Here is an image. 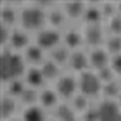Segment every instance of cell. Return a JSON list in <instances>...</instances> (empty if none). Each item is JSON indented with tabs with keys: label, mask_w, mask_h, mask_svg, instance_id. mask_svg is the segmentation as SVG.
Masks as SVG:
<instances>
[{
	"label": "cell",
	"mask_w": 121,
	"mask_h": 121,
	"mask_svg": "<svg viewBox=\"0 0 121 121\" xmlns=\"http://www.w3.org/2000/svg\"><path fill=\"white\" fill-rule=\"evenodd\" d=\"M25 73V60L21 54L15 53L10 48H3L2 51V79L4 83L21 79Z\"/></svg>",
	"instance_id": "cell-1"
},
{
	"label": "cell",
	"mask_w": 121,
	"mask_h": 121,
	"mask_svg": "<svg viewBox=\"0 0 121 121\" xmlns=\"http://www.w3.org/2000/svg\"><path fill=\"white\" fill-rule=\"evenodd\" d=\"M19 21L25 31H38L39 32L44 29V25L47 22V12L37 3L29 4L21 10Z\"/></svg>",
	"instance_id": "cell-2"
},
{
	"label": "cell",
	"mask_w": 121,
	"mask_h": 121,
	"mask_svg": "<svg viewBox=\"0 0 121 121\" xmlns=\"http://www.w3.org/2000/svg\"><path fill=\"white\" fill-rule=\"evenodd\" d=\"M77 85H79V92L83 93L85 96L92 98L96 96L102 92V82L98 77L96 73L86 70L83 73H80L79 79H77Z\"/></svg>",
	"instance_id": "cell-3"
},
{
	"label": "cell",
	"mask_w": 121,
	"mask_h": 121,
	"mask_svg": "<svg viewBox=\"0 0 121 121\" xmlns=\"http://www.w3.org/2000/svg\"><path fill=\"white\" fill-rule=\"evenodd\" d=\"M60 41H61V35L54 28H44L37 35V45L42 50H54L60 45Z\"/></svg>",
	"instance_id": "cell-4"
},
{
	"label": "cell",
	"mask_w": 121,
	"mask_h": 121,
	"mask_svg": "<svg viewBox=\"0 0 121 121\" xmlns=\"http://www.w3.org/2000/svg\"><path fill=\"white\" fill-rule=\"evenodd\" d=\"M79 89L77 85V79L72 74H64L57 80L56 85V92L58 93V96H61L64 99H70L76 95V91Z\"/></svg>",
	"instance_id": "cell-5"
},
{
	"label": "cell",
	"mask_w": 121,
	"mask_h": 121,
	"mask_svg": "<svg viewBox=\"0 0 121 121\" xmlns=\"http://www.w3.org/2000/svg\"><path fill=\"white\" fill-rule=\"evenodd\" d=\"M99 121H121V108L117 101L104 99L99 105Z\"/></svg>",
	"instance_id": "cell-6"
},
{
	"label": "cell",
	"mask_w": 121,
	"mask_h": 121,
	"mask_svg": "<svg viewBox=\"0 0 121 121\" xmlns=\"http://www.w3.org/2000/svg\"><path fill=\"white\" fill-rule=\"evenodd\" d=\"M83 39L88 45L93 48H99L105 42V35H104V28L102 25H88L83 34Z\"/></svg>",
	"instance_id": "cell-7"
},
{
	"label": "cell",
	"mask_w": 121,
	"mask_h": 121,
	"mask_svg": "<svg viewBox=\"0 0 121 121\" xmlns=\"http://www.w3.org/2000/svg\"><path fill=\"white\" fill-rule=\"evenodd\" d=\"M88 57H89V67L95 69L96 72L108 67L111 63V57L108 54V51L104 48H93L88 54Z\"/></svg>",
	"instance_id": "cell-8"
},
{
	"label": "cell",
	"mask_w": 121,
	"mask_h": 121,
	"mask_svg": "<svg viewBox=\"0 0 121 121\" xmlns=\"http://www.w3.org/2000/svg\"><path fill=\"white\" fill-rule=\"evenodd\" d=\"M67 64L70 66L72 70L83 73V72L88 70V67H89V57H88V54H85L83 51L76 50V51H72Z\"/></svg>",
	"instance_id": "cell-9"
},
{
	"label": "cell",
	"mask_w": 121,
	"mask_h": 121,
	"mask_svg": "<svg viewBox=\"0 0 121 121\" xmlns=\"http://www.w3.org/2000/svg\"><path fill=\"white\" fill-rule=\"evenodd\" d=\"M10 50H26L29 47V37L26 31L23 29H13L12 35H10V41H9Z\"/></svg>",
	"instance_id": "cell-10"
},
{
	"label": "cell",
	"mask_w": 121,
	"mask_h": 121,
	"mask_svg": "<svg viewBox=\"0 0 121 121\" xmlns=\"http://www.w3.org/2000/svg\"><path fill=\"white\" fill-rule=\"evenodd\" d=\"M44 82H45V77L41 72V67H31L26 70V73H25V83H26L29 88L38 89L44 85Z\"/></svg>",
	"instance_id": "cell-11"
},
{
	"label": "cell",
	"mask_w": 121,
	"mask_h": 121,
	"mask_svg": "<svg viewBox=\"0 0 121 121\" xmlns=\"http://www.w3.org/2000/svg\"><path fill=\"white\" fill-rule=\"evenodd\" d=\"M25 60L28 63L34 64V67H37L38 64H42L45 61L44 60V50L41 47L35 45H29L26 50H25Z\"/></svg>",
	"instance_id": "cell-12"
},
{
	"label": "cell",
	"mask_w": 121,
	"mask_h": 121,
	"mask_svg": "<svg viewBox=\"0 0 121 121\" xmlns=\"http://www.w3.org/2000/svg\"><path fill=\"white\" fill-rule=\"evenodd\" d=\"M41 72L44 74L45 80H58L61 74H60V66L53 61V60H45L41 64Z\"/></svg>",
	"instance_id": "cell-13"
},
{
	"label": "cell",
	"mask_w": 121,
	"mask_h": 121,
	"mask_svg": "<svg viewBox=\"0 0 121 121\" xmlns=\"http://www.w3.org/2000/svg\"><path fill=\"white\" fill-rule=\"evenodd\" d=\"M83 19L88 25H98L104 19L102 12H101V6L98 4H88L86 10L83 13Z\"/></svg>",
	"instance_id": "cell-14"
},
{
	"label": "cell",
	"mask_w": 121,
	"mask_h": 121,
	"mask_svg": "<svg viewBox=\"0 0 121 121\" xmlns=\"http://www.w3.org/2000/svg\"><path fill=\"white\" fill-rule=\"evenodd\" d=\"M86 6L82 2H70V3H66L63 10L66 13L67 18H72V19H77V18H83V13L86 10Z\"/></svg>",
	"instance_id": "cell-15"
},
{
	"label": "cell",
	"mask_w": 121,
	"mask_h": 121,
	"mask_svg": "<svg viewBox=\"0 0 121 121\" xmlns=\"http://www.w3.org/2000/svg\"><path fill=\"white\" fill-rule=\"evenodd\" d=\"M64 45L69 48V50H73L76 51L77 48H79L82 45V42L85 41L83 39V35L79 32V31H74V29H70V31H67L64 34Z\"/></svg>",
	"instance_id": "cell-16"
},
{
	"label": "cell",
	"mask_w": 121,
	"mask_h": 121,
	"mask_svg": "<svg viewBox=\"0 0 121 121\" xmlns=\"http://www.w3.org/2000/svg\"><path fill=\"white\" fill-rule=\"evenodd\" d=\"M56 120L57 121H76V111L72 108V105L67 104H60L56 107Z\"/></svg>",
	"instance_id": "cell-17"
},
{
	"label": "cell",
	"mask_w": 121,
	"mask_h": 121,
	"mask_svg": "<svg viewBox=\"0 0 121 121\" xmlns=\"http://www.w3.org/2000/svg\"><path fill=\"white\" fill-rule=\"evenodd\" d=\"M15 111H16V101H15V98L9 96L7 93L3 95V98H2V118H3V121L12 120Z\"/></svg>",
	"instance_id": "cell-18"
},
{
	"label": "cell",
	"mask_w": 121,
	"mask_h": 121,
	"mask_svg": "<svg viewBox=\"0 0 121 121\" xmlns=\"http://www.w3.org/2000/svg\"><path fill=\"white\" fill-rule=\"evenodd\" d=\"M58 102V93L53 89H44L42 92H39V104L44 108H53L57 107Z\"/></svg>",
	"instance_id": "cell-19"
},
{
	"label": "cell",
	"mask_w": 121,
	"mask_h": 121,
	"mask_svg": "<svg viewBox=\"0 0 121 121\" xmlns=\"http://www.w3.org/2000/svg\"><path fill=\"white\" fill-rule=\"evenodd\" d=\"M18 21V12L12 4H2V25H6V26H10Z\"/></svg>",
	"instance_id": "cell-20"
},
{
	"label": "cell",
	"mask_w": 121,
	"mask_h": 121,
	"mask_svg": "<svg viewBox=\"0 0 121 121\" xmlns=\"http://www.w3.org/2000/svg\"><path fill=\"white\" fill-rule=\"evenodd\" d=\"M70 50H69L66 45H58L54 50H51V60L56 61L58 66L69 63V58H70Z\"/></svg>",
	"instance_id": "cell-21"
},
{
	"label": "cell",
	"mask_w": 121,
	"mask_h": 121,
	"mask_svg": "<svg viewBox=\"0 0 121 121\" xmlns=\"http://www.w3.org/2000/svg\"><path fill=\"white\" fill-rule=\"evenodd\" d=\"M23 121H45V114H44V109L38 105H34V107H28L23 112Z\"/></svg>",
	"instance_id": "cell-22"
},
{
	"label": "cell",
	"mask_w": 121,
	"mask_h": 121,
	"mask_svg": "<svg viewBox=\"0 0 121 121\" xmlns=\"http://www.w3.org/2000/svg\"><path fill=\"white\" fill-rule=\"evenodd\" d=\"M101 93L104 95V98H105V99L117 101L118 95L121 93V88H120V85L115 80H112V82H108V83H104L102 85V92Z\"/></svg>",
	"instance_id": "cell-23"
},
{
	"label": "cell",
	"mask_w": 121,
	"mask_h": 121,
	"mask_svg": "<svg viewBox=\"0 0 121 121\" xmlns=\"http://www.w3.org/2000/svg\"><path fill=\"white\" fill-rule=\"evenodd\" d=\"M66 18L67 16H66L63 9H51L47 13V21L50 22V25L54 29L58 28V26H61V25L64 23V21H66Z\"/></svg>",
	"instance_id": "cell-24"
},
{
	"label": "cell",
	"mask_w": 121,
	"mask_h": 121,
	"mask_svg": "<svg viewBox=\"0 0 121 121\" xmlns=\"http://www.w3.org/2000/svg\"><path fill=\"white\" fill-rule=\"evenodd\" d=\"M7 95L12 98H21L22 93L25 92V89L28 88L25 82H22L21 79H15V80H10L7 82Z\"/></svg>",
	"instance_id": "cell-25"
},
{
	"label": "cell",
	"mask_w": 121,
	"mask_h": 121,
	"mask_svg": "<svg viewBox=\"0 0 121 121\" xmlns=\"http://www.w3.org/2000/svg\"><path fill=\"white\" fill-rule=\"evenodd\" d=\"M72 108L76 112H82V114H83L88 108H91V105H89V98L85 96L83 93H76L74 96L72 98Z\"/></svg>",
	"instance_id": "cell-26"
},
{
	"label": "cell",
	"mask_w": 121,
	"mask_h": 121,
	"mask_svg": "<svg viewBox=\"0 0 121 121\" xmlns=\"http://www.w3.org/2000/svg\"><path fill=\"white\" fill-rule=\"evenodd\" d=\"M19 99H21V102L25 104L26 107H34V105H35V104L39 101V93H38L37 89L29 88V86H28Z\"/></svg>",
	"instance_id": "cell-27"
},
{
	"label": "cell",
	"mask_w": 121,
	"mask_h": 121,
	"mask_svg": "<svg viewBox=\"0 0 121 121\" xmlns=\"http://www.w3.org/2000/svg\"><path fill=\"white\" fill-rule=\"evenodd\" d=\"M105 45L108 54H121V35H111L109 38L105 39Z\"/></svg>",
	"instance_id": "cell-28"
},
{
	"label": "cell",
	"mask_w": 121,
	"mask_h": 121,
	"mask_svg": "<svg viewBox=\"0 0 121 121\" xmlns=\"http://www.w3.org/2000/svg\"><path fill=\"white\" fill-rule=\"evenodd\" d=\"M108 29L112 35H121V16L115 15L111 19H108Z\"/></svg>",
	"instance_id": "cell-29"
},
{
	"label": "cell",
	"mask_w": 121,
	"mask_h": 121,
	"mask_svg": "<svg viewBox=\"0 0 121 121\" xmlns=\"http://www.w3.org/2000/svg\"><path fill=\"white\" fill-rule=\"evenodd\" d=\"M96 74L101 79L102 85L104 83H108V82H112V80H114V77H115V73L112 72V69L109 66L105 67V69H102V70H99V72H96Z\"/></svg>",
	"instance_id": "cell-30"
},
{
	"label": "cell",
	"mask_w": 121,
	"mask_h": 121,
	"mask_svg": "<svg viewBox=\"0 0 121 121\" xmlns=\"http://www.w3.org/2000/svg\"><path fill=\"white\" fill-rule=\"evenodd\" d=\"M99 6H101V12H102L104 18L111 19L112 16L117 15V4H114V3H104V4H99Z\"/></svg>",
	"instance_id": "cell-31"
},
{
	"label": "cell",
	"mask_w": 121,
	"mask_h": 121,
	"mask_svg": "<svg viewBox=\"0 0 121 121\" xmlns=\"http://www.w3.org/2000/svg\"><path fill=\"white\" fill-rule=\"evenodd\" d=\"M82 121H99L98 107H91L82 114Z\"/></svg>",
	"instance_id": "cell-32"
},
{
	"label": "cell",
	"mask_w": 121,
	"mask_h": 121,
	"mask_svg": "<svg viewBox=\"0 0 121 121\" xmlns=\"http://www.w3.org/2000/svg\"><path fill=\"white\" fill-rule=\"evenodd\" d=\"M109 67L112 69V72H114L115 74H121V54L112 56L111 63H109Z\"/></svg>",
	"instance_id": "cell-33"
},
{
	"label": "cell",
	"mask_w": 121,
	"mask_h": 121,
	"mask_svg": "<svg viewBox=\"0 0 121 121\" xmlns=\"http://www.w3.org/2000/svg\"><path fill=\"white\" fill-rule=\"evenodd\" d=\"M117 15H118V16H121V3H118V4H117Z\"/></svg>",
	"instance_id": "cell-34"
},
{
	"label": "cell",
	"mask_w": 121,
	"mask_h": 121,
	"mask_svg": "<svg viewBox=\"0 0 121 121\" xmlns=\"http://www.w3.org/2000/svg\"><path fill=\"white\" fill-rule=\"evenodd\" d=\"M117 104L120 105V108H121V93L118 95V98H117Z\"/></svg>",
	"instance_id": "cell-35"
},
{
	"label": "cell",
	"mask_w": 121,
	"mask_h": 121,
	"mask_svg": "<svg viewBox=\"0 0 121 121\" xmlns=\"http://www.w3.org/2000/svg\"><path fill=\"white\" fill-rule=\"evenodd\" d=\"M9 121H23V120H13V118H12V120H9Z\"/></svg>",
	"instance_id": "cell-36"
},
{
	"label": "cell",
	"mask_w": 121,
	"mask_h": 121,
	"mask_svg": "<svg viewBox=\"0 0 121 121\" xmlns=\"http://www.w3.org/2000/svg\"><path fill=\"white\" fill-rule=\"evenodd\" d=\"M51 121H57V120H51Z\"/></svg>",
	"instance_id": "cell-37"
}]
</instances>
